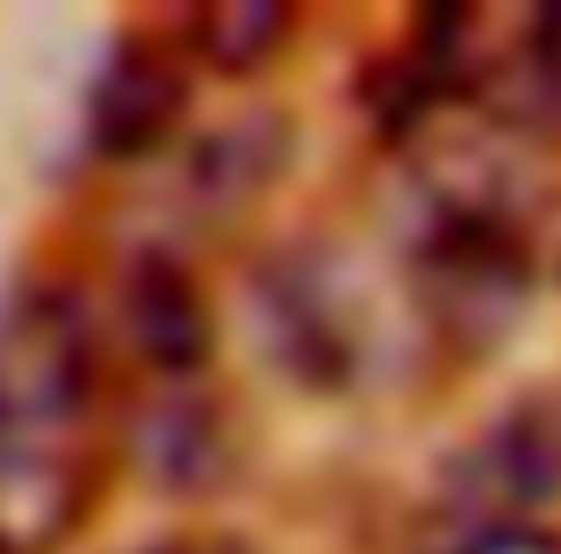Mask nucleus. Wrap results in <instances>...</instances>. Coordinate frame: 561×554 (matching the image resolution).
Returning <instances> with one entry per match:
<instances>
[{"label": "nucleus", "instance_id": "obj_1", "mask_svg": "<svg viewBox=\"0 0 561 554\" xmlns=\"http://www.w3.org/2000/svg\"><path fill=\"white\" fill-rule=\"evenodd\" d=\"M101 468L94 317L66 289H15L0 310V554H66Z\"/></svg>", "mask_w": 561, "mask_h": 554}, {"label": "nucleus", "instance_id": "obj_8", "mask_svg": "<svg viewBox=\"0 0 561 554\" xmlns=\"http://www.w3.org/2000/svg\"><path fill=\"white\" fill-rule=\"evenodd\" d=\"M454 554H561V533L540 519H496V525H468Z\"/></svg>", "mask_w": 561, "mask_h": 554}, {"label": "nucleus", "instance_id": "obj_4", "mask_svg": "<svg viewBox=\"0 0 561 554\" xmlns=\"http://www.w3.org/2000/svg\"><path fill=\"white\" fill-rule=\"evenodd\" d=\"M123 339L151 375L187 382L209 360V310H202L187 267H173L165 252H145L123 281Z\"/></svg>", "mask_w": 561, "mask_h": 554}, {"label": "nucleus", "instance_id": "obj_7", "mask_svg": "<svg viewBox=\"0 0 561 554\" xmlns=\"http://www.w3.org/2000/svg\"><path fill=\"white\" fill-rule=\"evenodd\" d=\"M145 461H151V475L173 483V489L209 483L216 475V425H209V410H202L195 396H165V404L151 410V425H145Z\"/></svg>", "mask_w": 561, "mask_h": 554}, {"label": "nucleus", "instance_id": "obj_3", "mask_svg": "<svg viewBox=\"0 0 561 554\" xmlns=\"http://www.w3.org/2000/svg\"><path fill=\"white\" fill-rule=\"evenodd\" d=\"M187 101V58L165 30H130L108 66L94 72L87 94V137L101 159H145L151 145H165L173 115Z\"/></svg>", "mask_w": 561, "mask_h": 554}, {"label": "nucleus", "instance_id": "obj_9", "mask_svg": "<svg viewBox=\"0 0 561 554\" xmlns=\"http://www.w3.org/2000/svg\"><path fill=\"white\" fill-rule=\"evenodd\" d=\"M145 554H252V547L231 533H173V540H151Z\"/></svg>", "mask_w": 561, "mask_h": 554}, {"label": "nucleus", "instance_id": "obj_2", "mask_svg": "<svg viewBox=\"0 0 561 554\" xmlns=\"http://www.w3.org/2000/svg\"><path fill=\"white\" fill-rule=\"evenodd\" d=\"M454 497L476 525L533 519L561 497V396H526L454 461Z\"/></svg>", "mask_w": 561, "mask_h": 554}, {"label": "nucleus", "instance_id": "obj_6", "mask_svg": "<svg viewBox=\"0 0 561 554\" xmlns=\"http://www.w3.org/2000/svg\"><path fill=\"white\" fill-rule=\"evenodd\" d=\"M274 166H280V123H231L187 159V188L202 210H238L274 180Z\"/></svg>", "mask_w": 561, "mask_h": 554}, {"label": "nucleus", "instance_id": "obj_5", "mask_svg": "<svg viewBox=\"0 0 561 554\" xmlns=\"http://www.w3.org/2000/svg\"><path fill=\"white\" fill-rule=\"evenodd\" d=\"M165 36L181 44L187 66L224 72V80H245V72H260V66L280 58V44L296 36V15H288L280 0H209V8L181 15Z\"/></svg>", "mask_w": 561, "mask_h": 554}]
</instances>
